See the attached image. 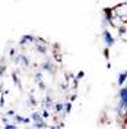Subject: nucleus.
I'll list each match as a JSON object with an SVG mask.
<instances>
[{
  "label": "nucleus",
  "instance_id": "nucleus-10",
  "mask_svg": "<svg viewBox=\"0 0 127 129\" xmlns=\"http://www.w3.org/2000/svg\"><path fill=\"white\" fill-rule=\"evenodd\" d=\"M10 78H12L13 84H15L16 87H18V88H19V89H22V81H21V78H19L18 72H12V73H10Z\"/></svg>",
  "mask_w": 127,
  "mask_h": 129
},
{
  "label": "nucleus",
  "instance_id": "nucleus-13",
  "mask_svg": "<svg viewBox=\"0 0 127 129\" xmlns=\"http://www.w3.org/2000/svg\"><path fill=\"white\" fill-rule=\"evenodd\" d=\"M28 106L29 107H37L38 106V101H37V98L34 97V94H28Z\"/></svg>",
  "mask_w": 127,
  "mask_h": 129
},
{
  "label": "nucleus",
  "instance_id": "nucleus-8",
  "mask_svg": "<svg viewBox=\"0 0 127 129\" xmlns=\"http://www.w3.org/2000/svg\"><path fill=\"white\" fill-rule=\"evenodd\" d=\"M54 103H56L54 97L50 95V94H47V95L42 98V101H41L42 109H48V110H53V109H54Z\"/></svg>",
  "mask_w": 127,
  "mask_h": 129
},
{
  "label": "nucleus",
  "instance_id": "nucleus-17",
  "mask_svg": "<svg viewBox=\"0 0 127 129\" xmlns=\"http://www.w3.org/2000/svg\"><path fill=\"white\" fill-rule=\"evenodd\" d=\"M37 85H38V88H40L41 91H47V85H45V82H44V81H42V82H38Z\"/></svg>",
  "mask_w": 127,
  "mask_h": 129
},
{
  "label": "nucleus",
  "instance_id": "nucleus-1",
  "mask_svg": "<svg viewBox=\"0 0 127 129\" xmlns=\"http://www.w3.org/2000/svg\"><path fill=\"white\" fill-rule=\"evenodd\" d=\"M114 112L121 120L127 114V85L120 87L118 92H117V104L114 107Z\"/></svg>",
  "mask_w": 127,
  "mask_h": 129
},
{
  "label": "nucleus",
  "instance_id": "nucleus-2",
  "mask_svg": "<svg viewBox=\"0 0 127 129\" xmlns=\"http://www.w3.org/2000/svg\"><path fill=\"white\" fill-rule=\"evenodd\" d=\"M31 119H32V126L37 129H45L48 128L47 120L44 119V116L41 114V112H32L31 113Z\"/></svg>",
  "mask_w": 127,
  "mask_h": 129
},
{
  "label": "nucleus",
  "instance_id": "nucleus-16",
  "mask_svg": "<svg viewBox=\"0 0 127 129\" xmlns=\"http://www.w3.org/2000/svg\"><path fill=\"white\" fill-rule=\"evenodd\" d=\"M16 53H18V51H16L15 48H10V50H9V53H8L9 59H10V60H12V59H13V57L16 56Z\"/></svg>",
  "mask_w": 127,
  "mask_h": 129
},
{
  "label": "nucleus",
  "instance_id": "nucleus-19",
  "mask_svg": "<svg viewBox=\"0 0 127 129\" xmlns=\"http://www.w3.org/2000/svg\"><path fill=\"white\" fill-rule=\"evenodd\" d=\"M108 50H110L108 47L104 48V56H105V59H107V60H110V51H108Z\"/></svg>",
  "mask_w": 127,
  "mask_h": 129
},
{
  "label": "nucleus",
  "instance_id": "nucleus-15",
  "mask_svg": "<svg viewBox=\"0 0 127 129\" xmlns=\"http://www.w3.org/2000/svg\"><path fill=\"white\" fill-rule=\"evenodd\" d=\"M83 78H85V72L83 71H79V72L75 75V79L76 81H80V79H83Z\"/></svg>",
  "mask_w": 127,
  "mask_h": 129
},
{
  "label": "nucleus",
  "instance_id": "nucleus-14",
  "mask_svg": "<svg viewBox=\"0 0 127 129\" xmlns=\"http://www.w3.org/2000/svg\"><path fill=\"white\" fill-rule=\"evenodd\" d=\"M41 114L44 116V119H45V120H47V119H50V116H51L48 109H42V110H41Z\"/></svg>",
  "mask_w": 127,
  "mask_h": 129
},
{
  "label": "nucleus",
  "instance_id": "nucleus-12",
  "mask_svg": "<svg viewBox=\"0 0 127 129\" xmlns=\"http://www.w3.org/2000/svg\"><path fill=\"white\" fill-rule=\"evenodd\" d=\"M53 56H54V60H56L57 63H61V62H63V57H61V53H60V48H57V46H56V48L53 50Z\"/></svg>",
  "mask_w": 127,
  "mask_h": 129
},
{
  "label": "nucleus",
  "instance_id": "nucleus-3",
  "mask_svg": "<svg viewBox=\"0 0 127 129\" xmlns=\"http://www.w3.org/2000/svg\"><path fill=\"white\" fill-rule=\"evenodd\" d=\"M32 47H34V51L41 54V56H47L48 54V43L41 37H37V41L34 43Z\"/></svg>",
  "mask_w": 127,
  "mask_h": 129
},
{
  "label": "nucleus",
  "instance_id": "nucleus-6",
  "mask_svg": "<svg viewBox=\"0 0 127 129\" xmlns=\"http://www.w3.org/2000/svg\"><path fill=\"white\" fill-rule=\"evenodd\" d=\"M56 69H57L56 62L51 60V59H47V60H44V62L41 63V71H42V72H47V73H50V75H54V73H56Z\"/></svg>",
  "mask_w": 127,
  "mask_h": 129
},
{
  "label": "nucleus",
  "instance_id": "nucleus-5",
  "mask_svg": "<svg viewBox=\"0 0 127 129\" xmlns=\"http://www.w3.org/2000/svg\"><path fill=\"white\" fill-rule=\"evenodd\" d=\"M102 41L104 44H105V47L111 48L114 44H115V41H117V37H114L111 32H110V29H107V26L102 29Z\"/></svg>",
  "mask_w": 127,
  "mask_h": 129
},
{
  "label": "nucleus",
  "instance_id": "nucleus-7",
  "mask_svg": "<svg viewBox=\"0 0 127 129\" xmlns=\"http://www.w3.org/2000/svg\"><path fill=\"white\" fill-rule=\"evenodd\" d=\"M37 41V37L32 34H25L22 35V38L19 40V47H26V46H34V43Z\"/></svg>",
  "mask_w": 127,
  "mask_h": 129
},
{
  "label": "nucleus",
  "instance_id": "nucleus-9",
  "mask_svg": "<svg viewBox=\"0 0 127 129\" xmlns=\"http://www.w3.org/2000/svg\"><path fill=\"white\" fill-rule=\"evenodd\" d=\"M126 81H127V71H124V72H121L117 75V85L118 87L126 85Z\"/></svg>",
  "mask_w": 127,
  "mask_h": 129
},
{
  "label": "nucleus",
  "instance_id": "nucleus-11",
  "mask_svg": "<svg viewBox=\"0 0 127 129\" xmlns=\"http://www.w3.org/2000/svg\"><path fill=\"white\" fill-rule=\"evenodd\" d=\"M42 81H44V72H42V71H37V72H34V82H35V84L42 82Z\"/></svg>",
  "mask_w": 127,
  "mask_h": 129
},
{
  "label": "nucleus",
  "instance_id": "nucleus-4",
  "mask_svg": "<svg viewBox=\"0 0 127 129\" xmlns=\"http://www.w3.org/2000/svg\"><path fill=\"white\" fill-rule=\"evenodd\" d=\"M112 12H114L115 16H118L120 19L127 22V2H123V3H118V5L112 6Z\"/></svg>",
  "mask_w": 127,
  "mask_h": 129
},
{
  "label": "nucleus",
  "instance_id": "nucleus-18",
  "mask_svg": "<svg viewBox=\"0 0 127 129\" xmlns=\"http://www.w3.org/2000/svg\"><path fill=\"white\" fill-rule=\"evenodd\" d=\"M16 113H15V110H12V109H9V110H6V116L8 117H13Z\"/></svg>",
  "mask_w": 127,
  "mask_h": 129
}]
</instances>
